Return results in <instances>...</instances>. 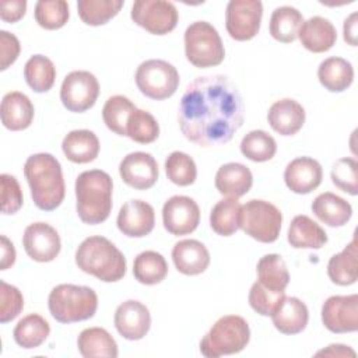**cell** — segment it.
<instances>
[{"instance_id":"1","label":"cell","mask_w":358,"mask_h":358,"mask_svg":"<svg viewBox=\"0 0 358 358\" xmlns=\"http://www.w3.org/2000/svg\"><path fill=\"white\" fill-rule=\"evenodd\" d=\"M243 124V101L222 74L197 77L182 95L179 127L192 143L210 147L228 143Z\"/></svg>"},{"instance_id":"2","label":"cell","mask_w":358,"mask_h":358,"mask_svg":"<svg viewBox=\"0 0 358 358\" xmlns=\"http://www.w3.org/2000/svg\"><path fill=\"white\" fill-rule=\"evenodd\" d=\"M24 175L35 206L43 211L56 210L66 193L62 165L49 152H38L27 158Z\"/></svg>"},{"instance_id":"3","label":"cell","mask_w":358,"mask_h":358,"mask_svg":"<svg viewBox=\"0 0 358 358\" xmlns=\"http://www.w3.org/2000/svg\"><path fill=\"white\" fill-rule=\"evenodd\" d=\"M113 182L101 169L81 172L76 179V210L84 224L96 225L108 220L112 211Z\"/></svg>"},{"instance_id":"4","label":"cell","mask_w":358,"mask_h":358,"mask_svg":"<svg viewBox=\"0 0 358 358\" xmlns=\"http://www.w3.org/2000/svg\"><path fill=\"white\" fill-rule=\"evenodd\" d=\"M76 264L87 274L103 282H115L126 274L124 255L106 238H85L76 250Z\"/></svg>"},{"instance_id":"5","label":"cell","mask_w":358,"mask_h":358,"mask_svg":"<svg viewBox=\"0 0 358 358\" xmlns=\"http://www.w3.org/2000/svg\"><path fill=\"white\" fill-rule=\"evenodd\" d=\"M50 315L59 323H76L91 319L98 309L96 292L85 285L59 284L48 298Z\"/></svg>"},{"instance_id":"6","label":"cell","mask_w":358,"mask_h":358,"mask_svg":"<svg viewBox=\"0 0 358 358\" xmlns=\"http://www.w3.org/2000/svg\"><path fill=\"white\" fill-rule=\"evenodd\" d=\"M250 340L248 322L238 315L220 317L200 341V351L207 358L241 352Z\"/></svg>"},{"instance_id":"7","label":"cell","mask_w":358,"mask_h":358,"mask_svg":"<svg viewBox=\"0 0 358 358\" xmlns=\"http://www.w3.org/2000/svg\"><path fill=\"white\" fill-rule=\"evenodd\" d=\"M185 55L199 69L221 64L225 49L218 31L207 21L192 22L185 31Z\"/></svg>"},{"instance_id":"8","label":"cell","mask_w":358,"mask_h":358,"mask_svg":"<svg viewBox=\"0 0 358 358\" xmlns=\"http://www.w3.org/2000/svg\"><path fill=\"white\" fill-rule=\"evenodd\" d=\"M282 214L270 201L249 200L239 210V228L262 243L277 241L281 231Z\"/></svg>"},{"instance_id":"9","label":"cell","mask_w":358,"mask_h":358,"mask_svg":"<svg viewBox=\"0 0 358 358\" xmlns=\"http://www.w3.org/2000/svg\"><path fill=\"white\" fill-rule=\"evenodd\" d=\"M179 73L171 63L161 59L143 62L136 71V84L147 98L162 101L172 96L179 87Z\"/></svg>"},{"instance_id":"10","label":"cell","mask_w":358,"mask_h":358,"mask_svg":"<svg viewBox=\"0 0 358 358\" xmlns=\"http://www.w3.org/2000/svg\"><path fill=\"white\" fill-rule=\"evenodd\" d=\"M99 95V83L96 77L85 70L69 73L60 87V101L63 106L76 113L92 108Z\"/></svg>"},{"instance_id":"11","label":"cell","mask_w":358,"mask_h":358,"mask_svg":"<svg viewBox=\"0 0 358 358\" xmlns=\"http://www.w3.org/2000/svg\"><path fill=\"white\" fill-rule=\"evenodd\" d=\"M131 20L154 35H165L178 24V10L173 3L165 0H137L131 6Z\"/></svg>"},{"instance_id":"12","label":"cell","mask_w":358,"mask_h":358,"mask_svg":"<svg viewBox=\"0 0 358 358\" xmlns=\"http://www.w3.org/2000/svg\"><path fill=\"white\" fill-rule=\"evenodd\" d=\"M263 4L259 0H231L225 10V27L235 41H249L260 29Z\"/></svg>"},{"instance_id":"13","label":"cell","mask_w":358,"mask_h":358,"mask_svg":"<svg viewBox=\"0 0 358 358\" xmlns=\"http://www.w3.org/2000/svg\"><path fill=\"white\" fill-rule=\"evenodd\" d=\"M322 322L324 327L337 334L358 330V295H333L322 306Z\"/></svg>"},{"instance_id":"14","label":"cell","mask_w":358,"mask_h":358,"mask_svg":"<svg viewBox=\"0 0 358 358\" xmlns=\"http://www.w3.org/2000/svg\"><path fill=\"white\" fill-rule=\"evenodd\" d=\"M162 222L172 235L192 234L199 227L200 208L192 197L172 196L162 207Z\"/></svg>"},{"instance_id":"15","label":"cell","mask_w":358,"mask_h":358,"mask_svg":"<svg viewBox=\"0 0 358 358\" xmlns=\"http://www.w3.org/2000/svg\"><path fill=\"white\" fill-rule=\"evenodd\" d=\"M25 253L35 262L48 263L57 257L62 242L57 231L46 222L29 224L22 235Z\"/></svg>"},{"instance_id":"16","label":"cell","mask_w":358,"mask_h":358,"mask_svg":"<svg viewBox=\"0 0 358 358\" xmlns=\"http://www.w3.org/2000/svg\"><path fill=\"white\" fill-rule=\"evenodd\" d=\"M119 173L122 180L136 190L152 187L159 176L157 161L151 154L143 151L127 154L120 161Z\"/></svg>"},{"instance_id":"17","label":"cell","mask_w":358,"mask_h":358,"mask_svg":"<svg viewBox=\"0 0 358 358\" xmlns=\"http://www.w3.org/2000/svg\"><path fill=\"white\" fill-rule=\"evenodd\" d=\"M115 327L117 333L130 341L141 340L151 327V315L148 308L136 299L120 303L115 310Z\"/></svg>"},{"instance_id":"18","label":"cell","mask_w":358,"mask_h":358,"mask_svg":"<svg viewBox=\"0 0 358 358\" xmlns=\"http://www.w3.org/2000/svg\"><path fill=\"white\" fill-rule=\"evenodd\" d=\"M116 225L119 231L129 238H143L154 229V208L147 201L138 199L129 200L120 207Z\"/></svg>"},{"instance_id":"19","label":"cell","mask_w":358,"mask_h":358,"mask_svg":"<svg viewBox=\"0 0 358 358\" xmlns=\"http://www.w3.org/2000/svg\"><path fill=\"white\" fill-rule=\"evenodd\" d=\"M323 171L320 164L310 157L292 159L284 171L287 187L296 194H308L322 183Z\"/></svg>"},{"instance_id":"20","label":"cell","mask_w":358,"mask_h":358,"mask_svg":"<svg viewBox=\"0 0 358 358\" xmlns=\"http://www.w3.org/2000/svg\"><path fill=\"white\" fill-rule=\"evenodd\" d=\"M305 117L306 115L303 106L291 98H284L274 102L267 112L268 124L281 136L296 134L302 129Z\"/></svg>"},{"instance_id":"21","label":"cell","mask_w":358,"mask_h":358,"mask_svg":"<svg viewBox=\"0 0 358 358\" xmlns=\"http://www.w3.org/2000/svg\"><path fill=\"white\" fill-rule=\"evenodd\" d=\"M172 260L176 270L185 275H197L207 270L210 253L204 243L196 239H183L175 243Z\"/></svg>"},{"instance_id":"22","label":"cell","mask_w":358,"mask_h":358,"mask_svg":"<svg viewBox=\"0 0 358 358\" xmlns=\"http://www.w3.org/2000/svg\"><path fill=\"white\" fill-rule=\"evenodd\" d=\"M298 38L302 46L313 53H323L333 48L337 41V31L330 20L320 15L303 21Z\"/></svg>"},{"instance_id":"23","label":"cell","mask_w":358,"mask_h":358,"mask_svg":"<svg viewBox=\"0 0 358 358\" xmlns=\"http://www.w3.org/2000/svg\"><path fill=\"white\" fill-rule=\"evenodd\" d=\"M274 327L282 334H298L309 320L308 306L296 296H284L271 313Z\"/></svg>"},{"instance_id":"24","label":"cell","mask_w":358,"mask_h":358,"mask_svg":"<svg viewBox=\"0 0 358 358\" xmlns=\"http://www.w3.org/2000/svg\"><path fill=\"white\" fill-rule=\"evenodd\" d=\"M35 109L31 99L18 91L7 92L1 99L0 116L6 129L18 131L31 126Z\"/></svg>"},{"instance_id":"25","label":"cell","mask_w":358,"mask_h":358,"mask_svg":"<svg viewBox=\"0 0 358 358\" xmlns=\"http://www.w3.org/2000/svg\"><path fill=\"white\" fill-rule=\"evenodd\" d=\"M214 185L222 196L238 199L250 190L253 176L246 165L239 162H228L218 168Z\"/></svg>"},{"instance_id":"26","label":"cell","mask_w":358,"mask_h":358,"mask_svg":"<svg viewBox=\"0 0 358 358\" xmlns=\"http://www.w3.org/2000/svg\"><path fill=\"white\" fill-rule=\"evenodd\" d=\"M62 150L69 161L74 164H88L99 154V140L91 130H73L64 136Z\"/></svg>"},{"instance_id":"27","label":"cell","mask_w":358,"mask_h":358,"mask_svg":"<svg viewBox=\"0 0 358 358\" xmlns=\"http://www.w3.org/2000/svg\"><path fill=\"white\" fill-rule=\"evenodd\" d=\"M287 239L295 249H320L327 242V234L317 222L302 214L292 218Z\"/></svg>"},{"instance_id":"28","label":"cell","mask_w":358,"mask_h":358,"mask_svg":"<svg viewBox=\"0 0 358 358\" xmlns=\"http://www.w3.org/2000/svg\"><path fill=\"white\" fill-rule=\"evenodd\" d=\"M312 211L323 224L329 227H343L352 215L351 204L331 192L320 193L312 201Z\"/></svg>"},{"instance_id":"29","label":"cell","mask_w":358,"mask_h":358,"mask_svg":"<svg viewBox=\"0 0 358 358\" xmlns=\"http://www.w3.org/2000/svg\"><path fill=\"white\" fill-rule=\"evenodd\" d=\"M77 347L85 358H116L119 354L115 338L102 327L84 329L78 334Z\"/></svg>"},{"instance_id":"30","label":"cell","mask_w":358,"mask_h":358,"mask_svg":"<svg viewBox=\"0 0 358 358\" xmlns=\"http://www.w3.org/2000/svg\"><path fill=\"white\" fill-rule=\"evenodd\" d=\"M320 84L330 92H343L354 81L352 64L343 57H327L317 69Z\"/></svg>"},{"instance_id":"31","label":"cell","mask_w":358,"mask_h":358,"mask_svg":"<svg viewBox=\"0 0 358 358\" xmlns=\"http://www.w3.org/2000/svg\"><path fill=\"white\" fill-rule=\"evenodd\" d=\"M303 24L301 11L291 6L277 7L270 17V34L282 43H291L298 38V32Z\"/></svg>"},{"instance_id":"32","label":"cell","mask_w":358,"mask_h":358,"mask_svg":"<svg viewBox=\"0 0 358 358\" xmlns=\"http://www.w3.org/2000/svg\"><path fill=\"white\" fill-rule=\"evenodd\" d=\"M259 282L271 291H285L289 282V273L284 259L277 253H268L257 262Z\"/></svg>"},{"instance_id":"33","label":"cell","mask_w":358,"mask_h":358,"mask_svg":"<svg viewBox=\"0 0 358 358\" xmlns=\"http://www.w3.org/2000/svg\"><path fill=\"white\" fill-rule=\"evenodd\" d=\"M327 274L337 285H351L357 281V241L355 238L327 263Z\"/></svg>"},{"instance_id":"34","label":"cell","mask_w":358,"mask_h":358,"mask_svg":"<svg viewBox=\"0 0 358 358\" xmlns=\"http://www.w3.org/2000/svg\"><path fill=\"white\" fill-rule=\"evenodd\" d=\"M50 333V326L45 317L36 313H31L22 317L14 327L13 337L15 343L22 348H38Z\"/></svg>"},{"instance_id":"35","label":"cell","mask_w":358,"mask_h":358,"mask_svg":"<svg viewBox=\"0 0 358 358\" xmlns=\"http://www.w3.org/2000/svg\"><path fill=\"white\" fill-rule=\"evenodd\" d=\"M134 278L145 285L161 282L168 274V263L165 257L155 250H145L137 255L133 263Z\"/></svg>"},{"instance_id":"36","label":"cell","mask_w":358,"mask_h":358,"mask_svg":"<svg viewBox=\"0 0 358 358\" xmlns=\"http://www.w3.org/2000/svg\"><path fill=\"white\" fill-rule=\"evenodd\" d=\"M27 84L35 92H48L56 80V67L53 62L43 55L31 56L24 66Z\"/></svg>"},{"instance_id":"37","label":"cell","mask_w":358,"mask_h":358,"mask_svg":"<svg viewBox=\"0 0 358 358\" xmlns=\"http://www.w3.org/2000/svg\"><path fill=\"white\" fill-rule=\"evenodd\" d=\"M241 204L235 197L220 200L210 213V225L221 236H231L239 228Z\"/></svg>"},{"instance_id":"38","label":"cell","mask_w":358,"mask_h":358,"mask_svg":"<svg viewBox=\"0 0 358 358\" xmlns=\"http://www.w3.org/2000/svg\"><path fill=\"white\" fill-rule=\"evenodd\" d=\"M136 109L137 108L129 98L123 95H113L108 98L102 108L103 123L113 133L119 136H127V122L131 112Z\"/></svg>"},{"instance_id":"39","label":"cell","mask_w":358,"mask_h":358,"mask_svg":"<svg viewBox=\"0 0 358 358\" xmlns=\"http://www.w3.org/2000/svg\"><path fill=\"white\" fill-rule=\"evenodd\" d=\"M123 7L122 0H78V15L87 25L99 27L112 20Z\"/></svg>"},{"instance_id":"40","label":"cell","mask_w":358,"mask_h":358,"mask_svg":"<svg viewBox=\"0 0 358 358\" xmlns=\"http://www.w3.org/2000/svg\"><path fill=\"white\" fill-rule=\"evenodd\" d=\"M241 152L253 162L270 161L277 152V143L264 130H252L241 141Z\"/></svg>"},{"instance_id":"41","label":"cell","mask_w":358,"mask_h":358,"mask_svg":"<svg viewBox=\"0 0 358 358\" xmlns=\"http://www.w3.org/2000/svg\"><path fill=\"white\" fill-rule=\"evenodd\" d=\"M168 179L178 186H189L197 178V168L190 155L182 151L171 152L165 159Z\"/></svg>"},{"instance_id":"42","label":"cell","mask_w":358,"mask_h":358,"mask_svg":"<svg viewBox=\"0 0 358 358\" xmlns=\"http://www.w3.org/2000/svg\"><path fill=\"white\" fill-rule=\"evenodd\" d=\"M127 137L140 144H150L159 136V124L157 119L147 110L136 109L127 122Z\"/></svg>"},{"instance_id":"43","label":"cell","mask_w":358,"mask_h":358,"mask_svg":"<svg viewBox=\"0 0 358 358\" xmlns=\"http://www.w3.org/2000/svg\"><path fill=\"white\" fill-rule=\"evenodd\" d=\"M69 15V4L64 0H39L35 4V20L45 29L64 27Z\"/></svg>"},{"instance_id":"44","label":"cell","mask_w":358,"mask_h":358,"mask_svg":"<svg viewBox=\"0 0 358 358\" xmlns=\"http://www.w3.org/2000/svg\"><path fill=\"white\" fill-rule=\"evenodd\" d=\"M331 182L340 190L357 196L358 193V164L354 158H340L331 168Z\"/></svg>"},{"instance_id":"45","label":"cell","mask_w":358,"mask_h":358,"mask_svg":"<svg viewBox=\"0 0 358 358\" xmlns=\"http://www.w3.org/2000/svg\"><path fill=\"white\" fill-rule=\"evenodd\" d=\"M285 296V291L277 292L263 287L259 281H256L249 291V305L250 308L262 316H271L277 305Z\"/></svg>"},{"instance_id":"46","label":"cell","mask_w":358,"mask_h":358,"mask_svg":"<svg viewBox=\"0 0 358 358\" xmlns=\"http://www.w3.org/2000/svg\"><path fill=\"white\" fill-rule=\"evenodd\" d=\"M24 308V298L21 291L7 284L6 281H0V322L7 323L15 319Z\"/></svg>"},{"instance_id":"47","label":"cell","mask_w":358,"mask_h":358,"mask_svg":"<svg viewBox=\"0 0 358 358\" xmlns=\"http://www.w3.org/2000/svg\"><path fill=\"white\" fill-rule=\"evenodd\" d=\"M1 186V213L3 214H15L24 203L22 190L15 179V176L8 173L0 175Z\"/></svg>"},{"instance_id":"48","label":"cell","mask_w":358,"mask_h":358,"mask_svg":"<svg viewBox=\"0 0 358 358\" xmlns=\"http://www.w3.org/2000/svg\"><path fill=\"white\" fill-rule=\"evenodd\" d=\"M20 41L14 34L8 31H0V70H6L20 56Z\"/></svg>"},{"instance_id":"49","label":"cell","mask_w":358,"mask_h":358,"mask_svg":"<svg viewBox=\"0 0 358 358\" xmlns=\"http://www.w3.org/2000/svg\"><path fill=\"white\" fill-rule=\"evenodd\" d=\"M27 11L25 0H6L0 4V17L6 22H17L20 21Z\"/></svg>"},{"instance_id":"50","label":"cell","mask_w":358,"mask_h":358,"mask_svg":"<svg viewBox=\"0 0 358 358\" xmlns=\"http://www.w3.org/2000/svg\"><path fill=\"white\" fill-rule=\"evenodd\" d=\"M15 263V249L13 242L6 236L1 235V263L0 270H7Z\"/></svg>"},{"instance_id":"51","label":"cell","mask_w":358,"mask_h":358,"mask_svg":"<svg viewBox=\"0 0 358 358\" xmlns=\"http://www.w3.org/2000/svg\"><path fill=\"white\" fill-rule=\"evenodd\" d=\"M357 13H352L351 15H348L344 21V41L351 45L355 46L357 45Z\"/></svg>"},{"instance_id":"52","label":"cell","mask_w":358,"mask_h":358,"mask_svg":"<svg viewBox=\"0 0 358 358\" xmlns=\"http://www.w3.org/2000/svg\"><path fill=\"white\" fill-rule=\"evenodd\" d=\"M316 355H330V357H355V351L351 350L348 345H343V344H330L326 350L317 351Z\"/></svg>"}]
</instances>
